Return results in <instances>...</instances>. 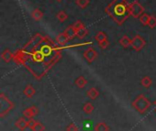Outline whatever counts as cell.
<instances>
[{
  "label": "cell",
  "mask_w": 156,
  "mask_h": 131,
  "mask_svg": "<svg viewBox=\"0 0 156 131\" xmlns=\"http://www.w3.org/2000/svg\"><path fill=\"white\" fill-rule=\"evenodd\" d=\"M1 59L5 62H9L14 59V54L10 51V50H5L2 53H1Z\"/></svg>",
  "instance_id": "9"
},
{
  "label": "cell",
  "mask_w": 156,
  "mask_h": 131,
  "mask_svg": "<svg viewBox=\"0 0 156 131\" xmlns=\"http://www.w3.org/2000/svg\"><path fill=\"white\" fill-rule=\"evenodd\" d=\"M95 131H110V128L108 127V125L104 122H101L95 125L94 128Z\"/></svg>",
  "instance_id": "16"
},
{
  "label": "cell",
  "mask_w": 156,
  "mask_h": 131,
  "mask_svg": "<svg viewBox=\"0 0 156 131\" xmlns=\"http://www.w3.org/2000/svg\"><path fill=\"white\" fill-rule=\"evenodd\" d=\"M154 104H155V106H156V101H155V102H154Z\"/></svg>",
  "instance_id": "32"
},
{
  "label": "cell",
  "mask_w": 156,
  "mask_h": 131,
  "mask_svg": "<svg viewBox=\"0 0 156 131\" xmlns=\"http://www.w3.org/2000/svg\"><path fill=\"white\" fill-rule=\"evenodd\" d=\"M89 3H90L89 0H76L77 6L80 8H85L89 5Z\"/></svg>",
  "instance_id": "24"
},
{
  "label": "cell",
  "mask_w": 156,
  "mask_h": 131,
  "mask_svg": "<svg viewBox=\"0 0 156 131\" xmlns=\"http://www.w3.org/2000/svg\"><path fill=\"white\" fill-rule=\"evenodd\" d=\"M64 33L67 35V37L69 38V40H70V39H73L75 37H77V31H76V29L74 28L73 25H72V26H69V27L65 29Z\"/></svg>",
  "instance_id": "10"
},
{
  "label": "cell",
  "mask_w": 156,
  "mask_h": 131,
  "mask_svg": "<svg viewBox=\"0 0 156 131\" xmlns=\"http://www.w3.org/2000/svg\"><path fill=\"white\" fill-rule=\"evenodd\" d=\"M130 13L133 17L139 18L144 13V7L139 1H133L130 4Z\"/></svg>",
  "instance_id": "4"
},
{
  "label": "cell",
  "mask_w": 156,
  "mask_h": 131,
  "mask_svg": "<svg viewBox=\"0 0 156 131\" xmlns=\"http://www.w3.org/2000/svg\"><path fill=\"white\" fill-rule=\"evenodd\" d=\"M38 113V109L36 107H30L27 109H25L23 111V115L25 118H33V117H35L36 115H37Z\"/></svg>",
  "instance_id": "7"
},
{
  "label": "cell",
  "mask_w": 156,
  "mask_h": 131,
  "mask_svg": "<svg viewBox=\"0 0 156 131\" xmlns=\"http://www.w3.org/2000/svg\"><path fill=\"white\" fill-rule=\"evenodd\" d=\"M14 107V104L4 95H0V118H4Z\"/></svg>",
  "instance_id": "3"
},
{
  "label": "cell",
  "mask_w": 156,
  "mask_h": 131,
  "mask_svg": "<svg viewBox=\"0 0 156 131\" xmlns=\"http://www.w3.org/2000/svg\"><path fill=\"white\" fill-rule=\"evenodd\" d=\"M109 44H110V42H109V40L107 39L102 40V41H101V42H99V45H100V47L101 49H106L109 46Z\"/></svg>",
  "instance_id": "28"
},
{
  "label": "cell",
  "mask_w": 156,
  "mask_h": 131,
  "mask_svg": "<svg viewBox=\"0 0 156 131\" xmlns=\"http://www.w3.org/2000/svg\"><path fill=\"white\" fill-rule=\"evenodd\" d=\"M150 17H151V16H149L148 14L144 13V14H143L139 18H140V21L142 22V24H143V25H144V26H146V25H148V23H149Z\"/></svg>",
  "instance_id": "21"
},
{
  "label": "cell",
  "mask_w": 156,
  "mask_h": 131,
  "mask_svg": "<svg viewBox=\"0 0 156 131\" xmlns=\"http://www.w3.org/2000/svg\"><path fill=\"white\" fill-rule=\"evenodd\" d=\"M57 18L60 21V22H64L67 18H68V15L66 12L64 11H59L58 14H57Z\"/></svg>",
  "instance_id": "22"
},
{
  "label": "cell",
  "mask_w": 156,
  "mask_h": 131,
  "mask_svg": "<svg viewBox=\"0 0 156 131\" xmlns=\"http://www.w3.org/2000/svg\"><path fill=\"white\" fill-rule=\"evenodd\" d=\"M69 40V38L67 37V35H66L64 32L58 34V35L56 37V43L58 44V45H60V46H64Z\"/></svg>",
  "instance_id": "8"
},
{
  "label": "cell",
  "mask_w": 156,
  "mask_h": 131,
  "mask_svg": "<svg viewBox=\"0 0 156 131\" xmlns=\"http://www.w3.org/2000/svg\"><path fill=\"white\" fill-rule=\"evenodd\" d=\"M95 39H96V40H98L99 42H101V41H102V40H104V39H107V35H106L103 31H99V32L96 34Z\"/></svg>",
  "instance_id": "23"
},
{
  "label": "cell",
  "mask_w": 156,
  "mask_h": 131,
  "mask_svg": "<svg viewBox=\"0 0 156 131\" xmlns=\"http://www.w3.org/2000/svg\"><path fill=\"white\" fill-rule=\"evenodd\" d=\"M88 34V29L86 28V27L84 26L83 28H81L80 30L77 31V37L79 39H84L86 37V35Z\"/></svg>",
  "instance_id": "20"
},
{
  "label": "cell",
  "mask_w": 156,
  "mask_h": 131,
  "mask_svg": "<svg viewBox=\"0 0 156 131\" xmlns=\"http://www.w3.org/2000/svg\"><path fill=\"white\" fill-rule=\"evenodd\" d=\"M83 111H84V113L85 114H87V115H90V114H91L92 112H93V110H94V107H93V105L91 104V103H86L84 106H83Z\"/></svg>",
  "instance_id": "19"
},
{
  "label": "cell",
  "mask_w": 156,
  "mask_h": 131,
  "mask_svg": "<svg viewBox=\"0 0 156 131\" xmlns=\"http://www.w3.org/2000/svg\"><path fill=\"white\" fill-rule=\"evenodd\" d=\"M133 107L140 114H144L151 107V102L144 95H138L132 103Z\"/></svg>",
  "instance_id": "2"
},
{
  "label": "cell",
  "mask_w": 156,
  "mask_h": 131,
  "mask_svg": "<svg viewBox=\"0 0 156 131\" xmlns=\"http://www.w3.org/2000/svg\"><path fill=\"white\" fill-rule=\"evenodd\" d=\"M16 127L17 129H19L21 131H24L27 128H28L27 126V121H26V119L24 118H20L16 122Z\"/></svg>",
  "instance_id": "11"
},
{
  "label": "cell",
  "mask_w": 156,
  "mask_h": 131,
  "mask_svg": "<svg viewBox=\"0 0 156 131\" xmlns=\"http://www.w3.org/2000/svg\"><path fill=\"white\" fill-rule=\"evenodd\" d=\"M73 27H74V28L76 29V31H78V30H80L81 28H83V27H84V24H83L81 21L78 20V21H76V22H75V24L73 25Z\"/></svg>",
  "instance_id": "27"
},
{
  "label": "cell",
  "mask_w": 156,
  "mask_h": 131,
  "mask_svg": "<svg viewBox=\"0 0 156 131\" xmlns=\"http://www.w3.org/2000/svg\"><path fill=\"white\" fill-rule=\"evenodd\" d=\"M57 1H58V2H59V1H61V0H57Z\"/></svg>",
  "instance_id": "31"
},
{
  "label": "cell",
  "mask_w": 156,
  "mask_h": 131,
  "mask_svg": "<svg viewBox=\"0 0 156 131\" xmlns=\"http://www.w3.org/2000/svg\"><path fill=\"white\" fill-rule=\"evenodd\" d=\"M132 40L128 38V36H123L121 39H120V44L123 47V48H128L131 46Z\"/></svg>",
  "instance_id": "18"
},
{
  "label": "cell",
  "mask_w": 156,
  "mask_h": 131,
  "mask_svg": "<svg viewBox=\"0 0 156 131\" xmlns=\"http://www.w3.org/2000/svg\"><path fill=\"white\" fill-rule=\"evenodd\" d=\"M87 95L91 99V100H95L96 98H98V96L100 95V92L97 88L92 87L90 88L88 92H87Z\"/></svg>",
  "instance_id": "13"
},
{
  "label": "cell",
  "mask_w": 156,
  "mask_h": 131,
  "mask_svg": "<svg viewBox=\"0 0 156 131\" xmlns=\"http://www.w3.org/2000/svg\"><path fill=\"white\" fill-rule=\"evenodd\" d=\"M153 84V80L151 79V77L149 76H144L142 80H141V84L145 87V88H149Z\"/></svg>",
  "instance_id": "17"
},
{
  "label": "cell",
  "mask_w": 156,
  "mask_h": 131,
  "mask_svg": "<svg viewBox=\"0 0 156 131\" xmlns=\"http://www.w3.org/2000/svg\"><path fill=\"white\" fill-rule=\"evenodd\" d=\"M105 12L116 24L121 26L131 16L130 4L127 3V0H112L106 7Z\"/></svg>",
  "instance_id": "1"
},
{
  "label": "cell",
  "mask_w": 156,
  "mask_h": 131,
  "mask_svg": "<svg viewBox=\"0 0 156 131\" xmlns=\"http://www.w3.org/2000/svg\"><path fill=\"white\" fill-rule=\"evenodd\" d=\"M146 42L144 40V39L139 35L135 36L133 39H132V43L131 46L136 51H140L144 49V47L145 46Z\"/></svg>",
  "instance_id": "5"
},
{
  "label": "cell",
  "mask_w": 156,
  "mask_h": 131,
  "mask_svg": "<svg viewBox=\"0 0 156 131\" xmlns=\"http://www.w3.org/2000/svg\"><path fill=\"white\" fill-rule=\"evenodd\" d=\"M31 17L36 20V21H39L42 17H43V13L41 10L39 9H34L31 13Z\"/></svg>",
  "instance_id": "15"
},
{
  "label": "cell",
  "mask_w": 156,
  "mask_h": 131,
  "mask_svg": "<svg viewBox=\"0 0 156 131\" xmlns=\"http://www.w3.org/2000/svg\"><path fill=\"white\" fill-rule=\"evenodd\" d=\"M45 127L42 123L40 122H37V124L35 125V127L33 128V131H45Z\"/></svg>",
  "instance_id": "25"
},
{
  "label": "cell",
  "mask_w": 156,
  "mask_h": 131,
  "mask_svg": "<svg viewBox=\"0 0 156 131\" xmlns=\"http://www.w3.org/2000/svg\"><path fill=\"white\" fill-rule=\"evenodd\" d=\"M148 26L152 28H155L156 27V17L154 16H151L150 17V20H149V23H148Z\"/></svg>",
  "instance_id": "26"
},
{
  "label": "cell",
  "mask_w": 156,
  "mask_h": 131,
  "mask_svg": "<svg viewBox=\"0 0 156 131\" xmlns=\"http://www.w3.org/2000/svg\"><path fill=\"white\" fill-rule=\"evenodd\" d=\"M97 56H98V53H97L96 50L92 47L88 48L83 52V57L88 62V63H91L92 62H94L97 59Z\"/></svg>",
  "instance_id": "6"
},
{
  "label": "cell",
  "mask_w": 156,
  "mask_h": 131,
  "mask_svg": "<svg viewBox=\"0 0 156 131\" xmlns=\"http://www.w3.org/2000/svg\"><path fill=\"white\" fill-rule=\"evenodd\" d=\"M37 124V121H35L33 118H28V121H27V126L30 129H33V128L35 127V125Z\"/></svg>",
  "instance_id": "30"
},
{
  "label": "cell",
  "mask_w": 156,
  "mask_h": 131,
  "mask_svg": "<svg viewBox=\"0 0 156 131\" xmlns=\"http://www.w3.org/2000/svg\"><path fill=\"white\" fill-rule=\"evenodd\" d=\"M35 93H36V91H35L34 87H33L31 84L27 85L26 88H25L24 91H23V94H24L27 97H28V98H31V97L35 95Z\"/></svg>",
  "instance_id": "12"
},
{
  "label": "cell",
  "mask_w": 156,
  "mask_h": 131,
  "mask_svg": "<svg viewBox=\"0 0 156 131\" xmlns=\"http://www.w3.org/2000/svg\"><path fill=\"white\" fill-rule=\"evenodd\" d=\"M88 81L85 79L84 76H80L76 79L75 81V84L79 87V88H83L86 84H87Z\"/></svg>",
  "instance_id": "14"
},
{
  "label": "cell",
  "mask_w": 156,
  "mask_h": 131,
  "mask_svg": "<svg viewBox=\"0 0 156 131\" xmlns=\"http://www.w3.org/2000/svg\"><path fill=\"white\" fill-rule=\"evenodd\" d=\"M66 131H79V129L77 128V126H76L75 124L71 123V124H69V125L67 127Z\"/></svg>",
  "instance_id": "29"
}]
</instances>
